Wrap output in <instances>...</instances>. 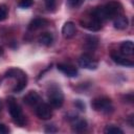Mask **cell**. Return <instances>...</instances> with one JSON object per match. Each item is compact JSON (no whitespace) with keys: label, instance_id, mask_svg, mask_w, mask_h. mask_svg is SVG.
Returning <instances> with one entry per match:
<instances>
[{"label":"cell","instance_id":"obj_5","mask_svg":"<svg viewBox=\"0 0 134 134\" xmlns=\"http://www.w3.org/2000/svg\"><path fill=\"white\" fill-rule=\"evenodd\" d=\"M105 9H106V13H107L109 19L115 18V17L121 15V13H122V6L117 1H110V2H108L105 5Z\"/></svg>","mask_w":134,"mask_h":134},{"label":"cell","instance_id":"obj_9","mask_svg":"<svg viewBox=\"0 0 134 134\" xmlns=\"http://www.w3.org/2000/svg\"><path fill=\"white\" fill-rule=\"evenodd\" d=\"M76 34V27L75 24L71 21L66 22L62 27V35L65 39H71Z\"/></svg>","mask_w":134,"mask_h":134},{"label":"cell","instance_id":"obj_22","mask_svg":"<svg viewBox=\"0 0 134 134\" xmlns=\"http://www.w3.org/2000/svg\"><path fill=\"white\" fill-rule=\"evenodd\" d=\"M44 3L49 12H53L57 6V0H44Z\"/></svg>","mask_w":134,"mask_h":134},{"label":"cell","instance_id":"obj_2","mask_svg":"<svg viewBox=\"0 0 134 134\" xmlns=\"http://www.w3.org/2000/svg\"><path fill=\"white\" fill-rule=\"evenodd\" d=\"M7 105H8V111H9V114L13 118V121L18 126H21V127L24 126L25 121H26V118H25L20 106L15 100V98L9 97L7 99Z\"/></svg>","mask_w":134,"mask_h":134},{"label":"cell","instance_id":"obj_25","mask_svg":"<svg viewBox=\"0 0 134 134\" xmlns=\"http://www.w3.org/2000/svg\"><path fill=\"white\" fill-rule=\"evenodd\" d=\"M74 105H75V107H76V108H79L81 111H85V104H83V102H82V100L76 99V100H75V103H74Z\"/></svg>","mask_w":134,"mask_h":134},{"label":"cell","instance_id":"obj_13","mask_svg":"<svg viewBox=\"0 0 134 134\" xmlns=\"http://www.w3.org/2000/svg\"><path fill=\"white\" fill-rule=\"evenodd\" d=\"M71 124H72V128L75 132H83L87 129V121L83 118H79L76 116H73L71 119Z\"/></svg>","mask_w":134,"mask_h":134},{"label":"cell","instance_id":"obj_20","mask_svg":"<svg viewBox=\"0 0 134 134\" xmlns=\"http://www.w3.org/2000/svg\"><path fill=\"white\" fill-rule=\"evenodd\" d=\"M104 132L106 134H124V131L115 126H107L104 130Z\"/></svg>","mask_w":134,"mask_h":134},{"label":"cell","instance_id":"obj_28","mask_svg":"<svg viewBox=\"0 0 134 134\" xmlns=\"http://www.w3.org/2000/svg\"><path fill=\"white\" fill-rule=\"evenodd\" d=\"M132 119H133V115L130 116V126H131V127H133V125H134L133 121H132Z\"/></svg>","mask_w":134,"mask_h":134},{"label":"cell","instance_id":"obj_1","mask_svg":"<svg viewBox=\"0 0 134 134\" xmlns=\"http://www.w3.org/2000/svg\"><path fill=\"white\" fill-rule=\"evenodd\" d=\"M5 77H12V79H16L18 82L16 84V86L13 88L14 92H20L22 91L27 84V76L26 73L23 72L21 69L18 68H10L5 72Z\"/></svg>","mask_w":134,"mask_h":134},{"label":"cell","instance_id":"obj_16","mask_svg":"<svg viewBox=\"0 0 134 134\" xmlns=\"http://www.w3.org/2000/svg\"><path fill=\"white\" fill-rule=\"evenodd\" d=\"M128 24H129V21H128V18L122 16V15H119L117 17L114 18V21H113V25L116 29H125L128 27Z\"/></svg>","mask_w":134,"mask_h":134},{"label":"cell","instance_id":"obj_6","mask_svg":"<svg viewBox=\"0 0 134 134\" xmlns=\"http://www.w3.org/2000/svg\"><path fill=\"white\" fill-rule=\"evenodd\" d=\"M80 22L83 27L91 31H97L102 28V22L98 21L96 18H94L92 15H90L88 18H85L84 20H81Z\"/></svg>","mask_w":134,"mask_h":134},{"label":"cell","instance_id":"obj_27","mask_svg":"<svg viewBox=\"0 0 134 134\" xmlns=\"http://www.w3.org/2000/svg\"><path fill=\"white\" fill-rule=\"evenodd\" d=\"M8 132H9L8 128H7L5 125L0 124V134H6V133H8Z\"/></svg>","mask_w":134,"mask_h":134},{"label":"cell","instance_id":"obj_4","mask_svg":"<svg viewBox=\"0 0 134 134\" xmlns=\"http://www.w3.org/2000/svg\"><path fill=\"white\" fill-rule=\"evenodd\" d=\"M48 96V102L49 105L53 108H60L63 106L64 103V94L62 92V90L60 88H58L57 86H52L47 93Z\"/></svg>","mask_w":134,"mask_h":134},{"label":"cell","instance_id":"obj_14","mask_svg":"<svg viewBox=\"0 0 134 134\" xmlns=\"http://www.w3.org/2000/svg\"><path fill=\"white\" fill-rule=\"evenodd\" d=\"M91 15H92L94 18H96L98 21H100L102 23H103L104 21H107V20L109 19V18H108V15H107V13H106L105 6H97V7H95V8L92 10Z\"/></svg>","mask_w":134,"mask_h":134},{"label":"cell","instance_id":"obj_7","mask_svg":"<svg viewBox=\"0 0 134 134\" xmlns=\"http://www.w3.org/2000/svg\"><path fill=\"white\" fill-rule=\"evenodd\" d=\"M79 65L82 67V68H85V69H89V70H94L97 68V61H95L91 55L85 53L83 55L80 57L79 59Z\"/></svg>","mask_w":134,"mask_h":134},{"label":"cell","instance_id":"obj_18","mask_svg":"<svg viewBox=\"0 0 134 134\" xmlns=\"http://www.w3.org/2000/svg\"><path fill=\"white\" fill-rule=\"evenodd\" d=\"M120 51L124 55H132L134 52V45L132 41H124L120 44Z\"/></svg>","mask_w":134,"mask_h":134},{"label":"cell","instance_id":"obj_19","mask_svg":"<svg viewBox=\"0 0 134 134\" xmlns=\"http://www.w3.org/2000/svg\"><path fill=\"white\" fill-rule=\"evenodd\" d=\"M52 41H53V37L49 32H43L38 38V42L44 46H50L52 44Z\"/></svg>","mask_w":134,"mask_h":134},{"label":"cell","instance_id":"obj_17","mask_svg":"<svg viewBox=\"0 0 134 134\" xmlns=\"http://www.w3.org/2000/svg\"><path fill=\"white\" fill-rule=\"evenodd\" d=\"M98 45V39L94 36H87L84 41V47L87 50H94Z\"/></svg>","mask_w":134,"mask_h":134},{"label":"cell","instance_id":"obj_23","mask_svg":"<svg viewBox=\"0 0 134 134\" xmlns=\"http://www.w3.org/2000/svg\"><path fill=\"white\" fill-rule=\"evenodd\" d=\"M82 3H83V0H67V4H68V6L71 7V8L79 7Z\"/></svg>","mask_w":134,"mask_h":134},{"label":"cell","instance_id":"obj_29","mask_svg":"<svg viewBox=\"0 0 134 134\" xmlns=\"http://www.w3.org/2000/svg\"><path fill=\"white\" fill-rule=\"evenodd\" d=\"M2 109V102H1V99H0V110Z\"/></svg>","mask_w":134,"mask_h":134},{"label":"cell","instance_id":"obj_12","mask_svg":"<svg viewBox=\"0 0 134 134\" xmlns=\"http://www.w3.org/2000/svg\"><path fill=\"white\" fill-rule=\"evenodd\" d=\"M57 67H58V69L62 73H64L67 76L72 77V76H76V74H77V69L74 66H72V65H69V64H59Z\"/></svg>","mask_w":134,"mask_h":134},{"label":"cell","instance_id":"obj_3","mask_svg":"<svg viewBox=\"0 0 134 134\" xmlns=\"http://www.w3.org/2000/svg\"><path fill=\"white\" fill-rule=\"evenodd\" d=\"M91 107L98 112L102 113H111L113 111V105L110 98L108 97H96L92 99L91 102Z\"/></svg>","mask_w":134,"mask_h":134},{"label":"cell","instance_id":"obj_10","mask_svg":"<svg viewBox=\"0 0 134 134\" xmlns=\"http://www.w3.org/2000/svg\"><path fill=\"white\" fill-rule=\"evenodd\" d=\"M111 58H112V60H113L116 64L121 65V66H126V67H133V65H134V63H133L131 60L127 59V58H126V55L120 54V53L113 52V53H111Z\"/></svg>","mask_w":134,"mask_h":134},{"label":"cell","instance_id":"obj_11","mask_svg":"<svg viewBox=\"0 0 134 134\" xmlns=\"http://www.w3.org/2000/svg\"><path fill=\"white\" fill-rule=\"evenodd\" d=\"M23 100L28 106H37V105H39V103L41 100V97H40V95L37 91H29L23 97Z\"/></svg>","mask_w":134,"mask_h":134},{"label":"cell","instance_id":"obj_15","mask_svg":"<svg viewBox=\"0 0 134 134\" xmlns=\"http://www.w3.org/2000/svg\"><path fill=\"white\" fill-rule=\"evenodd\" d=\"M48 24V21L44 18H36L34 20H31V22L28 25V29L29 30H37L40 28L45 27Z\"/></svg>","mask_w":134,"mask_h":134},{"label":"cell","instance_id":"obj_21","mask_svg":"<svg viewBox=\"0 0 134 134\" xmlns=\"http://www.w3.org/2000/svg\"><path fill=\"white\" fill-rule=\"evenodd\" d=\"M8 15V7L5 4H0V21H4Z\"/></svg>","mask_w":134,"mask_h":134},{"label":"cell","instance_id":"obj_26","mask_svg":"<svg viewBox=\"0 0 134 134\" xmlns=\"http://www.w3.org/2000/svg\"><path fill=\"white\" fill-rule=\"evenodd\" d=\"M45 132H46V133H53V132H57V128H55L53 125H48V126L45 128Z\"/></svg>","mask_w":134,"mask_h":134},{"label":"cell","instance_id":"obj_8","mask_svg":"<svg viewBox=\"0 0 134 134\" xmlns=\"http://www.w3.org/2000/svg\"><path fill=\"white\" fill-rule=\"evenodd\" d=\"M36 114L40 119H43V120L49 119L52 116L51 107L48 104H44V103L39 104L36 108Z\"/></svg>","mask_w":134,"mask_h":134},{"label":"cell","instance_id":"obj_24","mask_svg":"<svg viewBox=\"0 0 134 134\" xmlns=\"http://www.w3.org/2000/svg\"><path fill=\"white\" fill-rule=\"evenodd\" d=\"M32 2H34V0H20L19 6L23 7V8H27V7L32 5Z\"/></svg>","mask_w":134,"mask_h":134}]
</instances>
